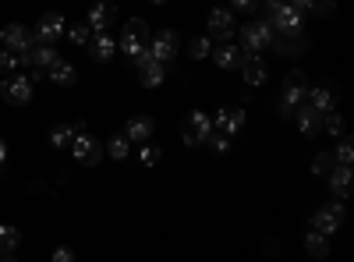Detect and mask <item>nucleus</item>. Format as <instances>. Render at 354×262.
Here are the masks:
<instances>
[{
    "label": "nucleus",
    "mask_w": 354,
    "mask_h": 262,
    "mask_svg": "<svg viewBox=\"0 0 354 262\" xmlns=\"http://www.w3.org/2000/svg\"><path fill=\"white\" fill-rule=\"evenodd\" d=\"M241 124H245L241 110H216L213 113V131H220V135H238Z\"/></svg>",
    "instance_id": "obj_16"
},
{
    "label": "nucleus",
    "mask_w": 354,
    "mask_h": 262,
    "mask_svg": "<svg viewBox=\"0 0 354 262\" xmlns=\"http://www.w3.org/2000/svg\"><path fill=\"white\" fill-rule=\"evenodd\" d=\"M113 18H117V8L110 4V0H96L93 8H88V28H96V32H106V28L113 25Z\"/></svg>",
    "instance_id": "obj_12"
},
{
    "label": "nucleus",
    "mask_w": 354,
    "mask_h": 262,
    "mask_svg": "<svg viewBox=\"0 0 354 262\" xmlns=\"http://www.w3.org/2000/svg\"><path fill=\"white\" fill-rule=\"evenodd\" d=\"M153 131H156V124H153V118H145V113L131 118V121H128V128H124V135H128L131 142H145V138H153Z\"/></svg>",
    "instance_id": "obj_21"
},
{
    "label": "nucleus",
    "mask_w": 354,
    "mask_h": 262,
    "mask_svg": "<svg viewBox=\"0 0 354 262\" xmlns=\"http://www.w3.org/2000/svg\"><path fill=\"white\" fill-rule=\"evenodd\" d=\"M209 131H213V118H209V113H202V110H192L188 118L181 121V138L188 145L205 142V135H209Z\"/></svg>",
    "instance_id": "obj_4"
},
{
    "label": "nucleus",
    "mask_w": 354,
    "mask_h": 262,
    "mask_svg": "<svg viewBox=\"0 0 354 262\" xmlns=\"http://www.w3.org/2000/svg\"><path fill=\"white\" fill-rule=\"evenodd\" d=\"M88 50H93V61L110 64V61H113V53H117V39H113L110 32H96L93 39H88Z\"/></svg>",
    "instance_id": "obj_18"
},
{
    "label": "nucleus",
    "mask_w": 354,
    "mask_h": 262,
    "mask_svg": "<svg viewBox=\"0 0 354 262\" xmlns=\"http://www.w3.org/2000/svg\"><path fill=\"white\" fill-rule=\"evenodd\" d=\"M238 36H241V50H245V53H262L266 46L277 43V28L266 21V18H252V21L241 25Z\"/></svg>",
    "instance_id": "obj_1"
},
{
    "label": "nucleus",
    "mask_w": 354,
    "mask_h": 262,
    "mask_svg": "<svg viewBox=\"0 0 354 262\" xmlns=\"http://www.w3.org/2000/svg\"><path fill=\"white\" fill-rule=\"evenodd\" d=\"M322 128H326L330 135H337V138H344V118H340V113H333V110H326V118H322Z\"/></svg>",
    "instance_id": "obj_30"
},
{
    "label": "nucleus",
    "mask_w": 354,
    "mask_h": 262,
    "mask_svg": "<svg viewBox=\"0 0 354 262\" xmlns=\"http://www.w3.org/2000/svg\"><path fill=\"white\" fill-rule=\"evenodd\" d=\"M305 252L312 259H326L330 255V238L319 234V230H308V234H305Z\"/></svg>",
    "instance_id": "obj_23"
},
{
    "label": "nucleus",
    "mask_w": 354,
    "mask_h": 262,
    "mask_svg": "<svg viewBox=\"0 0 354 262\" xmlns=\"http://www.w3.org/2000/svg\"><path fill=\"white\" fill-rule=\"evenodd\" d=\"M340 220H344V206H340V202H330V206H322V209L312 213V230L333 238L337 230H340Z\"/></svg>",
    "instance_id": "obj_7"
},
{
    "label": "nucleus",
    "mask_w": 354,
    "mask_h": 262,
    "mask_svg": "<svg viewBox=\"0 0 354 262\" xmlns=\"http://www.w3.org/2000/svg\"><path fill=\"white\" fill-rule=\"evenodd\" d=\"M266 8H270V11H277V8H287V0H266Z\"/></svg>",
    "instance_id": "obj_39"
},
{
    "label": "nucleus",
    "mask_w": 354,
    "mask_h": 262,
    "mask_svg": "<svg viewBox=\"0 0 354 262\" xmlns=\"http://www.w3.org/2000/svg\"><path fill=\"white\" fill-rule=\"evenodd\" d=\"M238 11H259V0H230Z\"/></svg>",
    "instance_id": "obj_36"
},
{
    "label": "nucleus",
    "mask_w": 354,
    "mask_h": 262,
    "mask_svg": "<svg viewBox=\"0 0 354 262\" xmlns=\"http://www.w3.org/2000/svg\"><path fill=\"white\" fill-rule=\"evenodd\" d=\"M160 156H163V149H156V145H142V153H138V160H142L145 167H156Z\"/></svg>",
    "instance_id": "obj_33"
},
{
    "label": "nucleus",
    "mask_w": 354,
    "mask_h": 262,
    "mask_svg": "<svg viewBox=\"0 0 354 262\" xmlns=\"http://www.w3.org/2000/svg\"><path fill=\"white\" fill-rule=\"evenodd\" d=\"M149 4H156V8H163V4H167V0H149Z\"/></svg>",
    "instance_id": "obj_40"
},
{
    "label": "nucleus",
    "mask_w": 354,
    "mask_h": 262,
    "mask_svg": "<svg viewBox=\"0 0 354 262\" xmlns=\"http://www.w3.org/2000/svg\"><path fill=\"white\" fill-rule=\"evenodd\" d=\"M64 36H68L75 46H88V39H93V28H88V21H75L71 28H64Z\"/></svg>",
    "instance_id": "obj_26"
},
{
    "label": "nucleus",
    "mask_w": 354,
    "mask_h": 262,
    "mask_svg": "<svg viewBox=\"0 0 354 262\" xmlns=\"http://www.w3.org/2000/svg\"><path fill=\"white\" fill-rule=\"evenodd\" d=\"M71 156L82 163V167H96L100 160H103V145H100V138H93V135H85V131H78L75 138H71Z\"/></svg>",
    "instance_id": "obj_3"
},
{
    "label": "nucleus",
    "mask_w": 354,
    "mask_h": 262,
    "mask_svg": "<svg viewBox=\"0 0 354 262\" xmlns=\"http://www.w3.org/2000/svg\"><path fill=\"white\" fill-rule=\"evenodd\" d=\"M241 75H245V85H266V78H270V71H266V61L259 53H245V61H241Z\"/></svg>",
    "instance_id": "obj_14"
},
{
    "label": "nucleus",
    "mask_w": 354,
    "mask_h": 262,
    "mask_svg": "<svg viewBox=\"0 0 354 262\" xmlns=\"http://www.w3.org/2000/svg\"><path fill=\"white\" fill-rule=\"evenodd\" d=\"M64 28H68V21H64L61 11L39 15V21H36V43H57V39H64Z\"/></svg>",
    "instance_id": "obj_6"
},
{
    "label": "nucleus",
    "mask_w": 354,
    "mask_h": 262,
    "mask_svg": "<svg viewBox=\"0 0 354 262\" xmlns=\"http://www.w3.org/2000/svg\"><path fill=\"white\" fill-rule=\"evenodd\" d=\"M18 241H21L18 230L0 223V259H11V255H15V248H18Z\"/></svg>",
    "instance_id": "obj_24"
},
{
    "label": "nucleus",
    "mask_w": 354,
    "mask_h": 262,
    "mask_svg": "<svg viewBox=\"0 0 354 262\" xmlns=\"http://www.w3.org/2000/svg\"><path fill=\"white\" fill-rule=\"evenodd\" d=\"M4 100L11 106H25V103H32V78L28 75H11L4 82Z\"/></svg>",
    "instance_id": "obj_11"
},
{
    "label": "nucleus",
    "mask_w": 354,
    "mask_h": 262,
    "mask_svg": "<svg viewBox=\"0 0 354 262\" xmlns=\"http://www.w3.org/2000/svg\"><path fill=\"white\" fill-rule=\"evenodd\" d=\"M333 156H337V163H344V167H351V163H354V145H351V142L344 138V142L337 145V153H333Z\"/></svg>",
    "instance_id": "obj_34"
},
{
    "label": "nucleus",
    "mask_w": 354,
    "mask_h": 262,
    "mask_svg": "<svg viewBox=\"0 0 354 262\" xmlns=\"http://www.w3.org/2000/svg\"><path fill=\"white\" fill-rule=\"evenodd\" d=\"M4 163H8V142L0 138V167H4Z\"/></svg>",
    "instance_id": "obj_38"
},
{
    "label": "nucleus",
    "mask_w": 354,
    "mask_h": 262,
    "mask_svg": "<svg viewBox=\"0 0 354 262\" xmlns=\"http://www.w3.org/2000/svg\"><path fill=\"white\" fill-rule=\"evenodd\" d=\"M305 4H308V11H315L319 18H330V15L337 11L333 0H305Z\"/></svg>",
    "instance_id": "obj_32"
},
{
    "label": "nucleus",
    "mask_w": 354,
    "mask_h": 262,
    "mask_svg": "<svg viewBox=\"0 0 354 262\" xmlns=\"http://www.w3.org/2000/svg\"><path fill=\"white\" fill-rule=\"evenodd\" d=\"M106 153H110V160H128V153H131V138H128V135H113V138L106 142Z\"/></svg>",
    "instance_id": "obj_25"
},
{
    "label": "nucleus",
    "mask_w": 354,
    "mask_h": 262,
    "mask_svg": "<svg viewBox=\"0 0 354 262\" xmlns=\"http://www.w3.org/2000/svg\"><path fill=\"white\" fill-rule=\"evenodd\" d=\"M71 138H75V128H57V131L50 135V145H53V149H68Z\"/></svg>",
    "instance_id": "obj_31"
},
{
    "label": "nucleus",
    "mask_w": 354,
    "mask_h": 262,
    "mask_svg": "<svg viewBox=\"0 0 354 262\" xmlns=\"http://www.w3.org/2000/svg\"><path fill=\"white\" fill-rule=\"evenodd\" d=\"M234 36V15L216 8L209 11V39H230Z\"/></svg>",
    "instance_id": "obj_19"
},
{
    "label": "nucleus",
    "mask_w": 354,
    "mask_h": 262,
    "mask_svg": "<svg viewBox=\"0 0 354 262\" xmlns=\"http://www.w3.org/2000/svg\"><path fill=\"white\" fill-rule=\"evenodd\" d=\"M209 50H213V39H209V36H195V39L188 43V53L195 57V61H205V57H209Z\"/></svg>",
    "instance_id": "obj_29"
},
{
    "label": "nucleus",
    "mask_w": 354,
    "mask_h": 262,
    "mask_svg": "<svg viewBox=\"0 0 354 262\" xmlns=\"http://www.w3.org/2000/svg\"><path fill=\"white\" fill-rule=\"evenodd\" d=\"M305 100H308L319 113H326V110H333V106H337V100H340V96H337V89H333L330 82H322V85H315V89L308 85V96H305Z\"/></svg>",
    "instance_id": "obj_15"
},
{
    "label": "nucleus",
    "mask_w": 354,
    "mask_h": 262,
    "mask_svg": "<svg viewBox=\"0 0 354 262\" xmlns=\"http://www.w3.org/2000/svg\"><path fill=\"white\" fill-rule=\"evenodd\" d=\"M0 39H4V50L18 53V61H21V57L36 46V32H32V28H25V25H18V21L0 28Z\"/></svg>",
    "instance_id": "obj_2"
},
{
    "label": "nucleus",
    "mask_w": 354,
    "mask_h": 262,
    "mask_svg": "<svg viewBox=\"0 0 354 262\" xmlns=\"http://www.w3.org/2000/svg\"><path fill=\"white\" fill-rule=\"evenodd\" d=\"M15 68H21V61H18V53H11V50H0V71H15Z\"/></svg>",
    "instance_id": "obj_35"
},
{
    "label": "nucleus",
    "mask_w": 354,
    "mask_h": 262,
    "mask_svg": "<svg viewBox=\"0 0 354 262\" xmlns=\"http://www.w3.org/2000/svg\"><path fill=\"white\" fill-rule=\"evenodd\" d=\"M266 21H270L277 32H283L287 39H298V36H301V25H305V18H301L298 11H290V8L270 11V15H266Z\"/></svg>",
    "instance_id": "obj_5"
},
{
    "label": "nucleus",
    "mask_w": 354,
    "mask_h": 262,
    "mask_svg": "<svg viewBox=\"0 0 354 262\" xmlns=\"http://www.w3.org/2000/svg\"><path fill=\"white\" fill-rule=\"evenodd\" d=\"M298 131H301L305 138H312V135L322 131V113H319L312 103H308V106L301 103V110H298Z\"/></svg>",
    "instance_id": "obj_20"
},
{
    "label": "nucleus",
    "mask_w": 354,
    "mask_h": 262,
    "mask_svg": "<svg viewBox=\"0 0 354 262\" xmlns=\"http://www.w3.org/2000/svg\"><path fill=\"white\" fill-rule=\"evenodd\" d=\"M121 36H128L135 43H145V39H149V25H145L142 18H131V21H124V32Z\"/></svg>",
    "instance_id": "obj_27"
},
{
    "label": "nucleus",
    "mask_w": 354,
    "mask_h": 262,
    "mask_svg": "<svg viewBox=\"0 0 354 262\" xmlns=\"http://www.w3.org/2000/svg\"><path fill=\"white\" fill-rule=\"evenodd\" d=\"M53 259H57V262H71V259H75V252H71V248H57V252H53Z\"/></svg>",
    "instance_id": "obj_37"
},
{
    "label": "nucleus",
    "mask_w": 354,
    "mask_h": 262,
    "mask_svg": "<svg viewBox=\"0 0 354 262\" xmlns=\"http://www.w3.org/2000/svg\"><path fill=\"white\" fill-rule=\"evenodd\" d=\"M305 96H308V78H305V71H287V78H283V85H280V100L290 103V106H301Z\"/></svg>",
    "instance_id": "obj_9"
},
{
    "label": "nucleus",
    "mask_w": 354,
    "mask_h": 262,
    "mask_svg": "<svg viewBox=\"0 0 354 262\" xmlns=\"http://www.w3.org/2000/svg\"><path fill=\"white\" fill-rule=\"evenodd\" d=\"M337 167V156L333 153H315V160H312V174H319V178H326V174Z\"/></svg>",
    "instance_id": "obj_28"
},
{
    "label": "nucleus",
    "mask_w": 354,
    "mask_h": 262,
    "mask_svg": "<svg viewBox=\"0 0 354 262\" xmlns=\"http://www.w3.org/2000/svg\"><path fill=\"white\" fill-rule=\"evenodd\" d=\"M135 64H138V82L145 85V89H156V85H163V78H167V64L153 61L149 50H142V57H138Z\"/></svg>",
    "instance_id": "obj_10"
},
{
    "label": "nucleus",
    "mask_w": 354,
    "mask_h": 262,
    "mask_svg": "<svg viewBox=\"0 0 354 262\" xmlns=\"http://www.w3.org/2000/svg\"><path fill=\"white\" fill-rule=\"evenodd\" d=\"M326 181H330V188L344 198V195H351V167H344V163H337L330 174H326Z\"/></svg>",
    "instance_id": "obj_22"
},
{
    "label": "nucleus",
    "mask_w": 354,
    "mask_h": 262,
    "mask_svg": "<svg viewBox=\"0 0 354 262\" xmlns=\"http://www.w3.org/2000/svg\"><path fill=\"white\" fill-rule=\"evenodd\" d=\"M209 57H213V64H216L220 71H234V68H241V61H245V50H241V46H230V43H223V46L209 50Z\"/></svg>",
    "instance_id": "obj_13"
},
{
    "label": "nucleus",
    "mask_w": 354,
    "mask_h": 262,
    "mask_svg": "<svg viewBox=\"0 0 354 262\" xmlns=\"http://www.w3.org/2000/svg\"><path fill=\"white\" fill-rule=\"evenodd\" d=\"M46 78H50L53 85H61V89H68V85H75V82H78V68L61 57V61H53V64L46 68Z\"/></svg>",
    "instance_id": "obj_17"
},
{
    "label": "nucleus",
    "mask_w": 354,
    "mask_h": 262,
    "mask_svg": "<svg viewBox=\"0 0 354 262\" xmlns=\"http://www.w3.org/2000/svg\"><path fill=\"white\" fill-rule=\"evenodd\" d=\"M177 50H181V36H177L174 28H163L160 36H153L149 57H153V61H160V64H170L174 57H177Z\"/></svg>",
    "instance_id": "obj_8"
}]
</instances>
